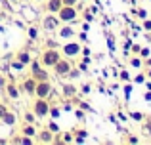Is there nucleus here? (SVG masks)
<instances>
[{
    "label": "nucleus",
    "instance_id": "f257e3e1",
    "mask_svg": "<svg viewBox=\"0 0 151 145\" xmlns=\"http://www.w3.org/2000/svg\"><path fill=\"white\" fill-rule=\"evenodd\" d=\"M59 59H61L59 48H46V50H42V54H40V63H42V67H46V69H52Z\"/></svg>",
    "mask_w": 151,
    "mask_h": 145
},
{
    "label": "nucleus",
    "instance_id": "f03ea898",
    "mask_svg": "<svg viewBox=\"0 0 151 145\" xmlns=\"http://www.w3.org/2000/svg\"><path fill=\"white\" fill-rule=\"evenodd\" d=\"M33 113L37 115V119H50V101L44 97H35Z\"/></svg>",
    "mask_w": 151,
    "mask_h": 145
},
{
    "label": "nucleus",
    "instance_id": "7ed1b4c3",
    "mask_svg": "<svg viewBox=\"0 0 151 145\" xmlns=\"http://www.w3.org/2000/svg\"><path fill=\"white\" fill-rule=\"evenodd\" d=\"M58 17L61 23H75L78 19V8L77 6H61L58 11Z\"/></svg>",
    "mask_w": 151,
    "mask_h": 145
},
{
    "label": "nucleus",
    "instance_id": "20e7f679",
    "mask_svg": "<svg viewBox=\"0 0 151 145\" xmlns=\"http://www.w3.org/2000/svg\"><path fill=\"white\" fill-rule=\"evenodd\" d=\"M81 50H82V42H77V40H67L65 44H61V54L65 57H78L81 56Z\"/></svg>",
    "mask_w": 151,
    "mask_h": 145
},
{
    "label": "nucleus",
    "instance_id": "39448f33",
    "mask_svg": "<svg viewBox=\"0 0 151 145\" xmlns=\"http://www.w3.org/2000/svg\"><path fill=\"white\" fill-rule=\"evenodd\" d=\"M59 25H61V21L55 14H48L42 17V31H46V33H58Z\"/></svg>",
    "mask_w": 151,
    "mask_h": 145
},
{
    "label": "nucleus",
    "instance_id": "423d86ee",
    "mask_svg": "<svg viewBox=\"0 0 151 145\" xmlns=\"http://www.w3.org/2000/svg\"><path fill=\"white\" fill-rule=\"evenodd\" d=\"M71 67H73V63L69 61V57H61V59H59L52 69H54V74L58 78H63V76H67V74H69Z\"/></svg>",
    "mask_w": 151,
    "mask_h": 145
},
{
    "label": "nucleus",
    "instance_id": "0eeeda50",
    "mask_svg": "<svg viewBox=\"0 0 151 145\" xmlns=\"http://www.w3.org/2000/svg\"><path fill=\"white\" fill-rule=\"evenodd\" d=\"M52 92H54V88H52L50 80H40V82H37V90H35V97H44V99H50Z\"/></svg>",
    "mask_w": 151,
    "mask_h": 145
},
{
    "label": "nucleus",
    "instance_id": "6e6552de",
    "mask_svg": "<svg viewBox=\"0 0 151 145\" xmlns=\"http://www.w3.org/2000/svg\"><path fill=\"white\" fill-rule=\"evenodd\" d=\"M54 132H50L48 128H42V130L37 132V136H35V141L37 143H46V145H52L54 143Z\"/></svg>",
    "mask_w": 151,
    "mask_h": 145
},
{
    "label": "nucleus",
    "instance_id": "1a4fd4ad",
    "mask_svg": "<svg viewBox=\"0 0 151 145\" xmlns=\"http://www.w3.org/2000/svg\"><path fill=\"white\" fill-rule=\"evenodd\" d=\"M75 34H77V31L71 27V23H63V25H59L58 36L61 38V40H71V38H75Z\"/></svg>",
    "mask_w": 151,
    "mask_h": 145
},
{
    "label": "nucleus",
    "instance_id": "9d476101",
    "mask_svg": "<svg viewBox=\"0 0 151 145\" xmlns=\"http://www.w3.org/2000/svg\"><path fill=\"white\" fill-rule=\"evenodd\" d=\"M19 90H21V94H27V96H35V90H37V80H35L33 76L25 78V80L21 82V86H19Z\"/></svg>",
    "mask_w": 151,
    "mask_h": 145
},
{
    "label": "nucleus",
    "instance_id": "9b49d317",
    "mask_svg": "<svg viewBox=\"0 0 151 145\" xmlns=\"http://www.w3.org/2000/svg\"><path fill=\"white\" fill-rule=\"evenodd\" d=\"M4 90H6L8 97H10V99H14V101H17V99H19V96H21V90H19V86H15V84H14V80H12V82H6Z\"/></svg>",
    "mask_w": 151,
    "mask_h": 145
},
{
    "label": "nucleus",
    "instance_id": "f8f14e48",
    "mask_svg": "<svg viewBox=\"0 0 151 145\" xmlns=\"http://www.w3.org/2000/svg\"><path fill=\"white\" fill-rule=\"evenodd\" d=\"M77 94H78V88L73 84V82H69V84H63V88H61V96L65 97V99H73Z\"/></svg>",
    "mask_w": 151,
    "mask_h": 145
},
{
    "label": "nucleus",
    "instance_id": "ddd939ff",
    "mask_svg": "<svg viewBox=\"0 0 151 145\" xmlns=\"http://www.w3.org/2000/svg\"><path fill=\"white\" fill-rule=\"evenodd\" d=\"M15 59L19 61V63H23L27 67V65L31 63V59H33V57H31V54H29V50L27 48H23V50H19L17 54H15Z\"/></svg>",
    "mask_w": 151,
    "mask_h": 145
},
{
    "label": "nucleus",
    "instance_id": "4468645a",
    "mask_svg": "<svg viewBox=\"0 0 151 145\" xmlns=\"http://www.w3.org/2000/svg\"><path fill=\"white\" fill-rule=\"evenodd\" d=\"M46 10L50 11V14H58L59 10H61V6H63V2L61 0H46Z\"/></svg>",
    "mask_w": 151,
    "mask_h": 145
},
{
    "label": "nucleus",
    "instance_id": "2eb2a0df",
    "mask_svg": "<svg viewBox=\"0 0 151 145\" xmlns=\"http://www.w3.org/2000/svg\"><path fill=\"white\" fill-rule=\"evenodd\" d=\"M73 136H75V139H73V143H86L88 141V130H75L73 132Z\"/></svg>",
    "mask_w": 151,
    "mask_h": 145
},
{
    "label": "nucleus",
    "instance_id": "dca6fc26",
    "mask_svg": "<svg viewBox=\"0 0 151 145\" xmlns=\"http://www.w3.org/2000/svg\"><path fill=\"white\" fill-rule=\"evenodd\" d=\"M37 128H35V124H29V122H23L21 126V136H29V138H35L37 136Z\"/></svg>",
    "mask_w": 151,
    "mask_h": 145
},
{
    "label": "nucleus",
    "instance_id": "f3484780",
    "mask_svg": "<svg viewBox=\"0 0 151 145\" xmlns=\"http://www.w3.org/2000/svg\"><path fill=\"white\" fill-rule=\"evenodd\" d=\"M31 76L35 78V80L37 82H40V80H50V76H48V71H46V69H37V71H33L31 73Z\"/></svg>",
    "mask_w": 151,
    "mask_h": 145
},
{
    "label": "nucleus",
    "instance_id": "a211bd4d",
    "mask_svg": "<svg viewBox=\"0 0 151 145\" xmlns=\"http://www.w3.org/2000/svg\"><path fill=\"white\" fill-rule=\"evenodd\" d=\"M0 120H2V122L6 124V126H14V124L17 122V116H15L14 113H10V111H8V113H6V115H4Z\"/></svg>",
    "mask_w": 151,
    "mask_h": 145
},
{
    "label": "nucleus",
    "instance_id": "6ab92c4d",
    "mask_svg": "<svg viewBox=\"0 0 151 145\" xmlns=\"http://www.w3.org/2000/svg\"><path fill=\"white\" fill-rule=\"evenodd\" d=\"M128 65H130L132 69H142V67H144V59H142L140 56H132V57L128 59Z\"/></svg>",
    "mask_w": 151,
    "mask_h": 145
},
{
    "label": "nucleus",
    "instance_id": "aec40b11",
    "mask_svg": "<svg viewBox=\"0 0 151 145\" xmlns=\"http://www.w3.org/2000/svg\"><path fill=\"white\" fill-rule=\"evenodd\" d=\"M23 122H29V124H35V122H37V115L33 113V109L23 113Z\"/></svg>",
    "mask_w": 151,
    "mask_h": 145
},
{
    "label": "nucleus",
    "instance_id": "412c9836",
    "mask_svg": "<svg viewBox=\"0 0 151 145\" xmlns=\"http://www.w3.org/2000/svg\"><path fill=\"white\" fill-rule=\"evenodd\" d=\"M27 36H29V40H37L38 38V27H35V25L27 27Z\"/></svg>",
    "mask_w": 151,
    "mask_h": 145
},
{
    "label": "nucleus",
    "instance_id": "4be33fe9",
    "mask_svg": "<svg viewBox=\"0 0 151 145\" xmlns=\"http://www.w3.org/2000/svg\"><path fill=\"white\" fill-rule=\"evenodd\" d=\"M128 119L136 120V122H142V120L145 119V115H144V113H140V111H130L128 113Z\"/></svg>",
    "mask_w": 151,
    "mask_h": 145
},
{
    "label": "nucleus",
    "instance_id": "5701e85b",
    "mask_svg": "<svg viewBox=\"0 0 151 145\" xmlns=\"http://www.w3.org/2000/svg\"><path fill=\"white\" fill-rule=\"evenodd\" d=\"M142 132L151 136V116H149V119H144V120H142Z\"/></svg>",
    "mask_w": 151,
    "mask_h": 145
},
{
    "label": "nucleus",
    "instance_id": "b1692460",
    "mask_svg": "<svg viewBox=\"0 0 151 145\" xmlns=\"http://www.w3.org/2000/svg\"><path fill=\"white\" fill-rule=\"evenodd\" d=\"M59 136H61V143H73V139H75V136H73V132H59Z\"/></svg>",
    "mask_w": 151,
    "mask_h": 145
},
{
    "label": "nucleus",
    "instance_id": "393cba45",
    "mask_svg": "<svg viewBox=\"0 0 151 145\" xmlns=\"http://www.w3.org/2000/svg\"><path fill=\"white\" fill-rule=\"evenodd\" d=\"M59 115H61V109H59L58 105L50 103V119H58Z\"/></svg>",
    "mask_w": 151,
    "mask_h": 145
},
{
    "label": "nucleus",
    "instance_id": "a878e982",
    "mask_svg": "<svg viewBox=\"0 0 151 145\" xmlns=\"http://www.w3.org/2000/svg\"><path fill=\"white\" fill-rule=\"evenodd\" d=\"M46 128H48L50 132H54V134H58V132H61V130H59V124L55 122V119H52V120H48V126H46Z\"/></svg>",
    "mask_w": 151,
    "mask_h": 145
},
{
    "label": "nucleus",
    "instance_id": "bb28decb",
    "mask_svg": "<svg viewBox=\"0 0 151 145\" xmlns=\"http://www.w3.org/2000/svg\"><path fill=\"white\" fill-rule=\"evenodd\" d=\"M67 76H69L71 78V80H77V78H81L82 76V73H81V69H73V67H71V71H69V74H67Z\"/></svg>",
    "mask_w": 151,
    "mask_h": 145
},
{
    "label": "nucleus",
    "instance_id": "cd10ccee",
    "mask_svg": "<svg viewBox=\"0 0 151 145\" xmlns=\"http://www.w3.org/2000/svg\"><path fill=\"white\" fill-rule=\"evenodd\" d=\"M78 92H81L82 96H90V92H92V84H90V82H86V84H82L81 88H78Z\"/></svg>",
    "mask_w": 151,
    "mask_h": 145
},
{
    "label": "nucleus",
    "instance_id": "c85d7f7f",
    "mask_svg": "<svg viewBox=\"0 0 151 145\" xmlns=\"http://www.w3.org/2000/svg\"><path fill=\"white\" fill-rule=\"evenodd\" d=\"M145 80H147L145 73H138L136 76H134V84H145Z\"/></svg>",
    "mask_w": 151,
    "mask_h": 145
},
{
    "label": "nucleus",
    "instance_id": "c756f323",
    "mask_svg": "<svg viewBox=\"0 0 151 145\" xmlns=\"http://www.w3.org/2000/svg\"><path fill=\"white\" fill-rule=\"evenodd\" d=\"M132 90H134L132 82H124V88H122V92H124V97H126V99L130 97V94H132Z\"/></svg>",
    "mask_w": 151,
    "mask_h": 145
},
{
    "label": "nucleus",
    "instance_id": "7c9ffc66",
    "mask_svg": "<svg viewBox=\"0 0 151 145\" xmlns=\"http://www.w3.org/2000/svg\"><path fill=\"white\" fill-rule=\"evenodd\" d=\"M119 78H121L122 82H132V76H130V73H128V71H124V69L119 73Z\"/></svg>",
    "mask_w": 151,
    "mask_h": 145
},
{
    "label": "nucleus",
    "instance_id": "2f4dec72",
    "mask_svg": "<svg viewBox=\"0 0 151 145\" xmlns=\"http://www.w3.org/2000/svg\"><path fill=\"white\" fill-rule=\"evenodd\" d=\"M149 56H151L149 48H145V46H142V50H140V57H142V59H145V57H149Z\"/></svg>",
    "mask_w": 151,
    "mask_h": 145
},
{
    "label": "nucleus",
    "instance_id": "473e14b6",
    "mask_svg": "<svg viewBox=\"0 0 151 145\" xmlns=\"http://www.w3.org/2000/svg\"><path fill=\"white\" fill-rule=\"evenodd\" d=\"M142 29L147 31V33H151V19H147V17L144 19V23H142Z\"/></svg>",
    "mask_w": 151,
    "mask_h": 145
},
{
    "label": "nucleus",
    "instance_id": "72a5a7b5",
    "mask_svg": "<svg viewBox=\"0 0 151 145\" xmlns=\"http://www.w3.org/2000/svg\"><path fill=\"white\" fill-rule=\"evenodd\" d=\"M140 50H142L140 44H132V46H130V52H132V56H140Z\"/></svg>",
    "mask_w": 151,
    "mask_h": 145
},
{
    "label": "nucleus",
    "instance_id": "f704fd0d",
    "mask_svg": "<svg viewBox=\"0 0 151 145\" xmlns=\"http://www.w3.org/2000/svg\"><path fill=\"white\" fill-rule=\"evenodd\" d=\"M82 19H84V21H86V23H90V21H94V14H92V11H90V14H88V10H86V11H84V14H82Z\"/></svg>",
    "mask_w": 151,
    "mask_h": 145
},
{
    "label": "nucleus",
    "instance_id": "c9c22d12",
    "mask_svg": "<svg viewBox=\"0 0 151 145\" xmlns=\"http://www.w3.org/2000/svg\"><path fill=\"white\" fill-rule=\"evenodd\" d=\"M75 115H77V119H78V120H84V119H86V111H82L81 107L75 111Z\"/></svg>",
    "mask_w": 151,
    "mask_h": 145
},
{
    "label": "nucleus",
    "instance_id": "e433bc0d",
    "mask_svg": "<svg viewBox=\"0 0 151 145\" xmlns=\"http://www.w3.org/2000/svg\"><path fill=\"white\" fill-rule=\"evenodd\" d=\"M124 143H140V138H136V136L128 134V138L124 139Z\"/></svg>",
    "mask_w": 151,
    "mask_h": 145
},
{
    "label": "nucleus",
    "instance_id": "4c0bfd02",
    "mask_svg": "<svg viewBox=\"0 0 151 145\" xmlns=\"http://www.w3.org/2000/svg\"><path fill=\"white\" fill-rule=\"evenodd\" d=\"M134 14H136V15H138V17H140V19H142V21H144V19H145V17H147V11H145V10H134Z\"/></svg>",
    "mask_w": 151,
    "mask_h": 145
},
{
    "label": "nucleus",
    "instance_id": "58836bf2",
    "mask_svg": "<svg viewBox=\"0 0 151 145\" xmlns=\"http://www.w3.org/2000/svg\"><path fill=\"white\" fill-rule=\"evenodd\" d=\"M46 48H59V44H58V40H46Z\"/></svg>",
    "mask_w": 151,
    "mask_h": 145
},
{
    "label": "nucleus",
    "instance_id": "ea45409f",
    "mask_svg": "<svg viewBox=\"0 0 151 145\" xmlns=\"http://www.w3.org/2000/svg\"><path fill=\"white\" fill-rule=\"evenodd\" d=\"M61 2H63V6H77L81 0H61Z\"/></svg>",
    "mask_w": 151,
    "mask_h": 145
},
{
    "label": "nucleus",
    "instance_id": "a19ab883",
    "mask_svg": "<svg viewBox=\"0 0 151 145\" xmlns=\"http://www.w3.org/2000/svg\"><path fill=\"white\" fill-rule=\"evenodd\" d=\"M21 139H23V136H15V138H12V139H10V143H15V145H21Z\"/></svg>",
    "mask_w": 151,
    "mask_h": 145
},
{
    "label": "nucleus",
    "instance_id": "79ce46f5",
    "mask_svg": "<svg viewBox=\"0 0 151 145\" xmlns=\"http://www.w3.org/2000/svg\"><path fill=\"white\" fill-rule=\"evenodd\" d=\"M78 107H81L82 111H90V105L86 103V101H78Z\"/></svg>",
    "mask_w": 151,
    "mask_h": 145
},
{
    "label": "nucleus",
    "instance_id": "37998d69",
    "mask_svg": "<svg viewBox=\"0 0 151 145\" xmlns=\"http://www.w3.org/2000/svg\"><path fill=\"white\" fill-rule=\"evenodd\" d=\"M12 67H14V69H19V71H21V69L25 67V65H23V63H19V61L15 59V61H12Z\"/></svg>",
    "mask_w": 151,
    "mask_h": 145
},
{
    "label": "nucleus",
    "instance_id": "c03bdc74",
    "mask_svg": "<svg viewBox=\"0 0 151 145\" xmlns=\"http://www.w3.org/2000/svg\"><path fill=\"white\" fill-rule=\"evenodd\" d=\"M78 69H81V73H82V74L88 73V65H86V63H78Z\"/></svg>",
    "mask_w": 151,
    "mask_h": 145
},
{
    "label": "nucleus",
    "instance_id": "a18cd8bd",
    "mask_svg": "<svg viewBox=\"0 0 151 145\" xmlns=\"http://www.w3.org/2000/svg\"><path fill=\"white\" fill-rule=\"evenodd\" d=\"M6 113H8V107H6L4 103H0V119H2V116L6 115Z\"/></svg>",
    "mask_w": 151,
    "mask_h": 145
},
{
    "label": "nucleus",
    "instance_id": "49530a36",
    "mask_svg": "<svg viewBox=\"0 0 151 145\" xmlns=\"http://www.w3.org/2000/svg\"><path fill=\"white\" fill-rule=\"evenodd\" d=\"M86 38H88V36H86V31H82V33L78 34V42H82V44H84V42H86Z\"/></svg>",
    "mask_w": 151,
    "mask_h": 145
},
{
    "label": "nucleus",
    "instance_id": "de8ad7c7",
    "mask_svg": "<svg viewBox=\"0 0 151 145\" xmlns=\"http://www.w3.org/2000/svg\"><path fill=\"white\" fill-rule=\"evenodd\" d=\"M81 54H82V56H90V54H92V52H90V48H88V46H82Z\"/></svg>",
    "mask_w": 151,
    "mask_h": 145
},
{
    "label": "nucleus",
    "instance_id": "09e8293b",
    "mask_svg": "<svg viewBox=\"0 0 151 145\" xmlns=\"http://www.w3.org/2000/svg\"><path fill=\"white\" fill-rule=\"evenodd\" d=\"M144 99L145 101H151V90H147V92L144 94Z\"/></svg>",
    "mask_w": 151,
    "mask_h": 145
},
{
    "label": "nucleus",
    "instance_id": "8fccbe9b",
    "mask_svg": "<svg viewBox=\"0 0 151 145\" xmlns=\"http://www.w3.org/2000/svg\"><path fill=\"white\" fill-rule=\"evenodd\" d=\"M144 67H151V57H145L144 59Z\"/></svg>",
    "mask_w": 151,
    "mask_h": 145
},
{
    "label": "nucleus",
    "instance_id": "3c124183",
    "mask_svg": "<svg viewBox=\"0 0 151 145\" xmlns=\"http://www.w3.org/2000/svg\"><path fill=\"white\" fill-rule=\"evenodd\" d=\"M119 119H121V120H122V122H126V120H128V116H126V115H124V113H119Z\"/></svg>",
    "mask_w": 151,
    "mask_h": 145
},
{
    "label": "nucleus",
    "instance_id": "603ef678",
    "mask_svg": "<svg viewBox=\"0 0 151 145\" xmlns=\"http://www.w3.org/2000/svg\"><path fill=\"white\" fill-rule=\"evenodd\" d=\"M4 86H6V78L0 74V88H4Z\"/></svg>",
    "mask_w": 151,
    "mask_h": 145
},
{
    "label": "nucleus",
    "instance_id": "864d4df0",
    "mask_svg": "<svg viewBox=\"0 0 151 145\" xmlns=\"http://www.w3.org/2000/svg\"><path fill=\"white\" fill-rule=\"evenodd\" d=\"M144 73H145V76H147V78H151V67H145Z\"/></svg>",
    "mask_w": 151,
    "mask_h": 145
},
{
    "label": "nucleus",
    "instance_id": "5fc2aeb1",
    "mask_svg": "<svg viewBox=\"0 0 151 145\" xmlns=\"http://www.w3.org/2000/svg\"><path fill=\"white\" fill-rule=\"evenodd\" d=\"M145 88L151 90V78H147V80H145Z\"/></svg>",
    "mask_w": 151,
    "mask_h": 145
},
{
    "label": "nucleus",
    "instance_id": "6e6d98bb",
    "mask_svg": "<svg viewBox=\"0 0 151 145\" xmlns=\"http://www.w3.org/2000/svg\"><path fill=\"white\" fill-rule=\"evenodd\" d=\"M2 19H4V15H2V14H0V21H2Z\"/></svg>",
    "mask_w": 151,
    "mask_h": 145
},
{
    "label": "nucleus",
    "instance_id": "4d7b16f0",
    "mask_svg": "<svg viewBox=\"0 0 151 145\" xmlns=\"http://www.w3.org/2000/svg\"><path fill=\"white\" fill-rule=\"evenodd\" d=\"M19 2H29V0H19Z\"/></svg>",
    "mask_w": 151,
    "mask_h": 145
},
{
    "label": "nucleus",
    "instance_id": "13d9d810",
    "mask_svg": "<svg viewBox=\"0 0 151 145\" xmlns=\"http://www.w3.org/2000/svg\"><path fill=\"white\" fill-rule=\"evenodd\" d=\"M149 2H151V0H149Z\"/></svg>",
    "mask_w": 151,
    "mask_h": 145
}]
</instances>
